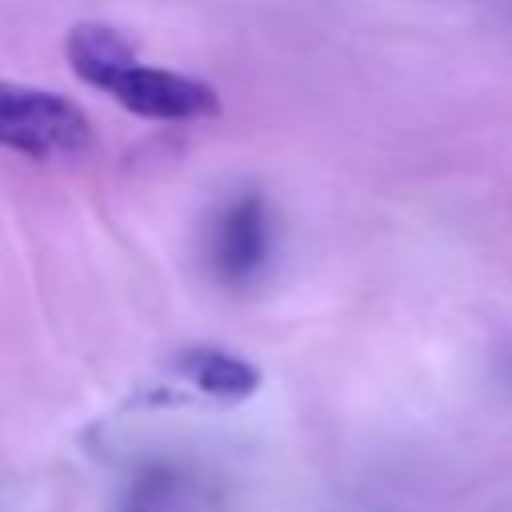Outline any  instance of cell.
Returning a JSON list of instances; mask_svg holds the SVG:
<instances>
[{
  "instance_id": "6da1fadb",
  "label": "cell",
  "mask_w": 512,
  "mask_h": 512,
  "mask_svg": "<svg viewBox=\"0 0 512 512\" xmlns=\"http://www.w3.org/2000/svg\"><path fill=\"white\" fill-rule=\"evenodd\" d=\"M64 56L88 88L108 92L132 116L192 124L220 112V96L212 84L144 64L112 24H76L64 40Z\"/></svg>"
},
{
  "instance_id": "5b68a950",
  "label": "cell",
  "mask_w": 512,
  "mask_h": 512,
  "mask_svg": "<svg viewBox=\"0 0 512 512\" xmlns=\"http://www.w3.org/2000/svg\"><path fill=\"white\" fill-rule=\"evenodd\" d=\"M200 500L204 484L192 468L176 460H144L128 476L116 512H196Z\"/></svg>"
},
{
  "instance_id": "7a4b0ae2",
  "label": "cell",
  "mask_w": 512,
  "mask_h": 512,
  "mask_svg": "<svg viewBox=\"0 0 512 512\" xmlns=\"http://www.w3.org/2000/svg\"><path fill=\"white\" fill-rule=\"evenodd\" d=\"M0 148L28 160H72L92 148V120L60 92L0 80Z\"/></svg>"
},
{
  "instance_id": "3957f363",
  "label": "cell",
  "mask_w": 512,
  "mask_h": 512,
  "mask_svg": "<svg viewBox=\"0 0 512 512\" xmlns=\"http://www.w3.org/2000/svg\"><path fill=\"white\" fill-rule=\"evenodd\" d=\"M272 256V212L252 188L232 192L216 204L204 228V264L220 288H252Z\"/></svg>"
},
{
  "instance_id": "277c9868",
  "label": "cell",
  "mask_w": 512,
  "mask_h": 512,
  "mask_svg": "<svg viewBox=\"0 0 512 512\" xmlns=\"http://www.w3.org/2000/svg\"><path fill=\"white\" fill-rule=\"evenodd\" d=\"M172 372L184 384H192L200 396H212L220 404H240L260 388V368L252 360L224 348H208V344L180 348L172 356Z\"/></svg>"
}]
</instances>
